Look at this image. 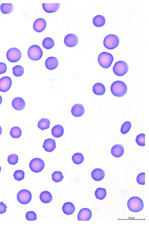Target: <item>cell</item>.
Masks as SVG:
<instances>
[{
    "instance_id": "obj_19",
    "label": "cell",
    "mask_w": 149,
    "mask_h": 227,
    "mask_svg": "<svg viewBox=\"0 0 149 227\" xmlns=\"http://www.w3.org/2000/svg\"><path fill=\"white\" fill-rule=\"evenodd\" d=\"M124 148L120 144H116L111 148V153L112 155L116 158H119L123 156L124 153Z\"/></svg>"
},
{
    "instance_id": "obj_11",
    "label": "cell",
    "mask_w": 149,
    "mask_h": 227,
    "mask_svg": "<svg viewBox=\"0 0 149 227\" xmlns=\"http://www.w3.org/2000/svg\"><path fill=\"white\" fill-rule=\"evenodd\" d=\"M12 81L11 78L8 76L2 77L0 79V91L6 92L11 87Z\"/></svg>"
},
{
    "instance_id": "obj_44",
    "label": "cell",
    "mask_w": 149,
    "mask_h": 227,
    "mask_svg": "<svg viewBox=\"0 0 149 227\" xmlns=\"http://www.w3.org/2000/svg\"><path fill=\"white\" fill-rule=\"evenodd\" d=\"M1 171V166H0V173Z\"/></svg>"
},
{
    "instance_id": "obj_39",
    "label": "cell",
    "mask_w": 149,
    "mask_h": 227,
    "mask_svg": "<svg viewBox=\"0 0 149 227\" xmlns=\"http://www.w3.org/2000/svg\"><path fill=\"white\" fill-rule=\"evenodd\" d=\"M136 181L139 184L144 185L145 184V173L141 172L139 173L137 176Z\"/></svg>"
},
{
    "instance_id": "obj_21",
    "label": "cell",
    "mask_w": 149,
    "mask_h": 227,
    "mask_svg": "<svg viewBox=\"0 0 149 227\" xmlns=\"http://www.w3.org/2000/svg\"><path fill=\"white\" fill-rule=\"evenodd\" d=\"M75 210L73 204L71 202H67L64 203L62 207V210L63 213L67 215L73 214Z\"/></svg>"
},
{
    "instance_id": "obj_34",
    "label": "cell",
    "mask_w": 149,
    "mask_h": 227,
    "mask_svg": "<svg viewBox=\"0 0 149 227\" xmlns=\"http://www.w3.org/2000/svg\"><path fill=\"white\" fill-rule=\"evenodd\" d=\"M132 127L131 123L128 121H126L122 125L120 128V132L123 134L127 133Z\"/></svg>"
},
{
    "instance_id": "obj_20",
    "label": "cell",
    "mask_w": 149,
    "mask_h": 227,
    "mask_svg": "<svg viewBox=\"0 0 149 227\" xmlns=\"http://www.w3.org/2000/svg\"><path fill=\"white\" fill-rule=\"evenodd\" d=\"M105 176L104 171L102 169L97 168L94 169L91 172V176L95 181H100L103 179Z\"/></svg>"
},
{
    "instance_id": "obj_10",
    "label": "cell",
    "mask_w": 149,
    "mask_h": 227,
    "mask_svg": "<svg viewBox=\"0 0 149 227\" xmlns=\"http://www.w3.org/2000/svg\"><path fill=\"white\" fill-rule=\"evenodd\" d=\"M79 42L78 37L75 34L69 33L67 35L64 39L65 45L69 47H72L76 46Z\"/></svg>"
},
{
    "instance_id": "obj_17",
    "label": "cell",
    "mask_w": 149,
    "mask_h": 227,
    "mask_svg": "<svg viewBox=\"0 0 149 227\" xmlns=\"http://www.w3.org/2000/svg\"><path fill=\"white\" fill-rule=\"evenodd\" d=\"M42 5L44 10L49 13L56 12L60 6L59 3H42Z\"/></svg>"
},
{
    "instance_id": "obj_8",
    "label": "cell",
    "mask_w": 149,
    "mask_h": 227,
    "mask_svg": "<svg viewBox=\"0 0 149 227\" xmlns=\"http://www.w3.org/2000/svg\"><path fill=\"white\" fill-rule=\"evenodd\" d=\"M32 194L29 190L26 189H22L17 193V196L18 202L22 205L29 203L32 199Z\"/></svg>"
},
{
    "instance_id": "obj_42",
    "label": "cell",
    "mask_w": 149,
    "mask_h": 227,
    "mask_svg": "<svg viewBox=\"0 0 149 227\" xmlns=\"http://www.w3.org/2000/svg\"><path fill=\"white\" fill-rule=\"evenodd\" d=\"M2 102V98L1 96L0 95V105L1 104Z\"/></svg>"
},
{
    "instance_id": "obj_38",
    "label": "cell",
    "mask_w": 149,
    "mask_h": 227,
    "mask_svg": "<svg viewBox=\"0 0 149 227\" xmlns=\"http://www.w3.org/2000/svg\"><path fill=\"white\" fill-rule=\"evenodd\" d=\"M25 217L26 219L28 221H35L37 218L36 213L32 211L27 212L26 214Z\"/></svg>"
},
{
    "instance_id": "obj_33",
    "label": "cell",
    "mask_w": 149,
    "mask_h": 227,
    "mask_svg": "<svg viewBox=\"0 0 149 227\" xmlns=\"http://www.w3.org/2000/svg\"><path fill=\"white\" fill-rule=\"evenodd\" d=\"M52 179L55 182H58L62 181L64 178L62 173L60 171L54 172L52 175Z\"/></svg>"
},
{
    "instance_id": "obj_30",
    "label": "cell",
    "mask_w": 149,
    "mask_h": 227,
    "mask_svg": "<svg viewBox=\"0 0 149 227\" xmlns=\"http://www.w3.org/2000/svg\"><path fill=\"white\" fill-rule=\"evenodd\" d=\"M107 195V191L104 188L99 187L97 188L95 192V196L98 200H102L104 199Z\"/></svg>"
},
{
    "instance_id": "obj_2",
    "label": "cell",
    "mask_w": 149,
    "mask_h": 227,
    "mask_svg": "<svg viewBox=\"0 0 149 227\" xmlns=\"http://www.w3.org/2000/svg\"><path fill=\"white\" fill-rule=\"evenodd\" d=\"M127 206L131 211L137 212L141 211L144 208V204L142 200L139 197L134 196L128 200Z\"/></svg>"
},
{
    "instance_id": "obj_31",
    "label": "cell",
    "mask_w": 149,
    "mask_h": 227,
    "mask_svg": "<svg viewBox=\"0 0 149 227\" xmlns=\"http://www.w3.org/2000/svg\"><path fill=\"white\" fill-rule=\"evenodd\" d=\"M72 159L74 164L79 165L84 162V157L81 153L78 152L75 153L72 156Z\"/></svg>"
},
{
    "instance_id": "obj_15",
    "label": "cell",
    "mask_w": 149,
    "mask_h": 227,
    "mask_svg": "<svg viewBox=\"0 0 149 227\" xmlns=\"http://www.w3.org/2000/svg\"><path fill=\"white\" fill-rule=\"evenodd\" d=\"M58 65V61L56 58L50 56L47 58L45 61V65L46 68L49 70H52L56 68Z\"/></svg>"
},
{
    "instance_id": "obj_9",
    "label": "cell",
    "mask_w": 149,
    "mask_h": 227,
    "mask_svg": "<svg viewBox=\"0 0 149 227\" xmlns=\"http://www.w3.org/2000/svg\"><path fill=\"white\" fill-rule=\"evenodd\" d=\"M6 56L7 59L9 62L15 63L21 58L22 54L21 51L17 48L12 47L7 51Z\"/></svg>"
},
{
    "instance_id": "obj_29",
    "label": "cell",
    "mask_w": 149,
    "mask_h": 227,
    "mask_svg": "<svg viewBox=\"0 0 149 227\" xmlns=\"http://www.w3.org/2000/svg\"><path fill=\"white\" fill-rule=\"evenodd\" d=\"M10 134V136L13 138H19L22 135V131L19 127L17 126H14L11 129Z\"/></svg>"
},
{
    "instance_id": "obj_4",
    "label": "cell",
    "mask_w": 149,
    "mask_h": 227,
    "mask_svg": "<svg viewBox=\"0 0 149 227\" xmlns=\"http://www.w3.org/2000/svg\"><path fill=\"white\" fill-rule=\"evenodd\" d=\"M120 39L118 37L114 34H109L104 38L103 45L105 47L109 50L114 49L119 45Z\"/></svg>"
},
{
    "instance_id": "obj_36",
    "label": "cell",
    "mask_w": 149,
    "mask_h": 227,
    "mask_svg": "<svg viewBox=\"0 0 149 227\" xmlns=\"http://www.w3.org/2000/svg\"><path fill=\"white\" fill-rule=\"evenodd\" d=\"M135 141L137 144L141 146H145V134L141 133L138 135L135 139Z\"/></svg>"
},
{
    "instance_id": "obj_1",
    "label": "cell",
    "mask_w": 149,
    "mask_h": 227,
    "mask_svg": "<svg viewBox=\"0 0 149 227\" xmlns=\"http://www.w3.org/2000/svg\"><path fill=\"white\" fill-rule=\"evenodd\" d=\"M127 87L126 84L120 80L113 82L110 86L112 94L115 96L120 97L124 96L127 92Z\"/></svg>"
},
{
    "instance_id": "obj_16",
    "label": "cell",
    "mask_w": 149,
    "mask_h": 227,
    "mask_svg": "<svg viewBox=\"0 0 149 227\" xmlns=\"http://www.w3.org/2000/svg\"><path fill=\"white\" fill-rule=\"evenodd\" d=\"M72 114L75 117H80L82 116L85 112L83 106L80 104L77 103L74 105L71 109Z\"/></svg>"
},
{
    "instance_id": "obj_27",
    "label": "cell",
    "mask_w": 149,
    "mask_h": 227,
    "mask_svg": "<svg viewBox=\"0 0 149 227\" xmlns=\"http://www.w3.org/2000/svg\"><path fill=\"white\" fill-rule=\"evenodd\" d=\"M50 124V120L46 118H42L38 121V127L42 130L47 129L49 127Z\"/></svg>"
},
{
    "instance_id": "obj_12",
    "label": "cell",
    "mask_w": 149,
    "mask_h": 227,
    "mask_svg": "<svg viewBox=\"0 0 149 227\" xmlns=\"http://www.w3.org/2000/svg\"><path fill=\"white\" fill-rule=\"evenodd\" d=\"M92 216V212L90 209L83 208L79 212L77 218L79 221H89L91 219Z\"/></svg>"
},
{
    "instance_id": "obj_7",
    "label": "cell",
    "mask_w": 149,
    "mask_h": 227,
    "mask_svg": "<svg viewBox=\"0 0 149 227\" xmlns=\"http://www.w3.org/2000/svg\"><path fill=\"white\" fill-rule=\"evenodd\" d=\"M45 166L44 161L39 158H35L32 159L29 164L30 169L35 173L41 172L44 169Z\"/></svg>"
},
{
    "instance_id": "obj_24",
    "label": "cell",
    "mask_w": 149,
    "mask_h": 227,
    "mask_svg": "<svg viewBox=\"0 0 149 227\" xmlns=\"http://www.w3.org/2000/svg\"><path fill=\"white\" fill-rule=\"evenodd\" d=\"M40 201L44 203H48L51 202L52 196L51 194L48 191H42L39 195Z\"/></svg>"
},
{
    "instance_id": "obj_25",
    "label": "cell",
    "mask_w": 149,
    "mask_h": 227,
    "mask_svg": "<svg viewBox=\"0 0 149 227\" xmlns=\"http://www.w3.org/2000/svg\"><path fill=\"white\" fill-rule=\"evenodd\" d=\"M95 27H100L103 26L106 22L104 17L101 15H97L94 16L92 21Z\"/></svg>"
},
{
    "instance_id": "obj_35",
    "label": "cell",
    "mask_w": 149,
    "mask_h": 227,
    "mask_svg": "<svg viewBox=\"0 0 149 227\" xmlns=\"http://www.w3.org/2000/svg\"><path fill=\"white\" fill-rule=\"evenodd\" d=\"M13 176L16 180L17 181H20L24 179L25 176V173L22 170H18L14 172Z\"/></svg>"
},
{
    "instance_id": "obj_14",
    "label": "cell",
    "mask_w": 149,
    "mask_h": 227,
    "mask_svg": "<svg viewBox=\"0 0 149 227\" xmlns=\"http://www.w3.org/2000/svg\"><path fill=\"white\" fill-rule=\"evenodd\" d=\"M11 105L15 110L18 111L23 110L25 107V102L24 100L20 97H17L13 99Z\"/></svg>"
},
{
    "instance_id": "obj_28",
    "label": "cell",
    "mask_w": 149,
    "mask_h": 227,
    "mask_svg": "<svg viewBox=\"0 0 149 227\" xmlns=\"http://www.w3.org/2000/svg\"><path fill=\"white\" fill-rule=\"evenodd\" d=\"M42 45L44 48L49 49L54 47L55 43L54 40L49 37H46L42 40Z\"/></svg>"
},
{
    "instance_id": "obj_23",
    "label": "cell",
    "mask_w": 149,
    "mask_h": 227,
    "mask_svg": "<svg viewBox=\"0 0 149 227\" xmlns=\"http://www.w3.org/2000/svg\"><path fill=\"white\" fill-rule=\"evenodd\" d=\"M64 130L62 126L57 125L54 126L51 130V133L53 136L58 138L61 137L63 134Z\"/></svg>"
},
{
    "instance_id": "obj_37",
    "label": "cell",
    "mask_w": 149,
    "mask_h": 227,
    "mask_svg": "<svg viewBox=\"0 0 149 227\" xmlns=\"http://www.w3.org/2000/svg\"><path fill=\"white\" fill-rule=\"evenodd\" d=\"M19 157L16 154H12L9 155L7 158V162L10 164L15 165L18 163Z\"/></svg>"
},
{
    "instance_id": "obj_22",
    "label": "cell",
    "mask_w": 149,
    "mask_h": 227,
    "mask_svg": "<svg viewBox=\"0 0 149 227\" xmlns=\"http://www.w3.org/2000/svg\"><path fill=\"white\" fill-rule=\"evenodd\" d=\"M92 89L93 93L97 95H103L106 91L105 86L100 82H97L94 84L92 87Z\"/></svg>"
},
{
    "instance_id": "obj_43",
    "label": "cell",
    "mask_w": 149,
    "mask_h": 227,
    "mask_svg": "<svg viewBox=\"0 0 149 227\" xmlns=\"http://www.w3.org/2000/svg\"><path fill=\"white\" fill-rule=\"evenodd\" d=\"M2 129L1 127V126L0 125V136L1 135L2 132Z\"/></svg>"
},
{
    "instance_id": "obj_3",
    "label": "cell",
    "mask_w": 149,
    "mask_h": 227,
    "mask_svg": "<svg viewBox=\"0 0 149 227\" xmlns=\"http://www.w3.org/2000/svg\"><path fill=\"white\" fill-rule=\"evenodd\" d=\"M113 60V57L111 53L103 52L98 56L97 61L100 65L102 68L107 69L111 65Z\"/></svg>"
},
{
    "instance_id": "obj_26",
    "label": "cell",
    "mask_w": 149,
    "mask_h": 227,
    "mask_svg": "<svg viewBox=\"0 0 149 227\" xmlns=\"http://www.w3.org/2000/svg\"><path fill=\"white\" fill-rule=\"evenodd\" d=\"M13 5L11 3H2L0 6L1 11L4 14L10 13L13 11Z\"/></svg>"
},
{
    "instance_id": "obj_13",
    "label": "cell",
    "mask_w": 149,
    "mask_h": 227,
    "mask_svg": "<svg viewBox=\"0 0 149 227\" xmlns=\"http://www.w3.org/2000/svg\"><path fill=\"white\" fill-rule=\"evenodd\" d=\"M46 26L45 20L42 18H38L34 22L33 27L34 30L37 32L40 33L43 31Z\"/></svg>"
},
{
    "instance_id": "obj_32",
    "label": "cell",
    "mask_w": 149,
    "mask_h": 227,
    "mask_svg": "<svg viewBox=\"0 0 149 227\" xmlns=\"http://www.w3.org/2000/svg\"><path fill=\"white\" fill-rule=\"evenodd\" d=\"M12 72L15 77H20L23 74L24 72V69L22 66L17 65L13 68Z\"/></svg>"
},
{
    "instance_id": "obj_18",
    "label": "cell",
    "mask_w": 149,
    "mask_h": 227,
    "mask_svg": "<svg viewBox=\"0 0 149 227\" xmlns=\"http://www.w3.org/2000/svg\"><path fill=\"white\" fill-rule=\"evenodd\" d=\"M56 143L55 140L52 138H48L45 140L43 144L42 147L47 152H51L56 148Z\"/></svg>"
},
{
    "instance_id": "obj_40",
    "label": "cell",
    "mask_w": 149,
    "mask_h": 227,
    "mask_svg": "<svg viewBox=\"0 0 149 227\" xmlns=\"http://www.w3.org/2000/svg\"><path fill=\"white\" fill-rule=\"evenodd\" d=\"M7 70V66L5 63L0 62V75L5 73Z\"/></svg>"
},
{
    "instance_id": "obj_6",
    "label": "cell",
    "mask_w": 149,
    "mask_h": 227,
    "mask_svg": "<svg viewBox=\"0 0 149 227\" xmlns=\"http://www.w3.org/2000/svg\"><path fill=\"white\" fill-rule=\"evenodd\" d=\"M114 74L118 76H122L128 72L129 66L126 62L123 61H119L114 64L113 67Z\"/></svg>"
},
{
    "instance_id": "obj_5",
    "label": "cell",
    "mask_w": 149,
    "mask_h": 227,
    "mask_svg": "<svg viewBox=\"0 0 149 227\" xmlns=\"http://www.w3.org/2000/svg\"><path fill=\"white\" fill-rule=\"evenodd\" d=\"M27 54L30 59L33 61H37L42 57L43 52L39 46L36 45H33L28 48Z\"/></svg>"
},
{
    "instance_id": "obj_41",
    "label": "cell",
    "mask_w": 149,
    "mask_h": 227,
    "mask_svg": "<svg viewBox=\"0 0 149 227\" xmlns=\"http://www.w3.org/2000/svg\"><path fill=\"white\" fill-rule=\"evenodd\" d=\"M7 207L6 204H4L2 201L0 203V214H2L5 213L6 211Z\"/></svg>"
}]
</instances>
